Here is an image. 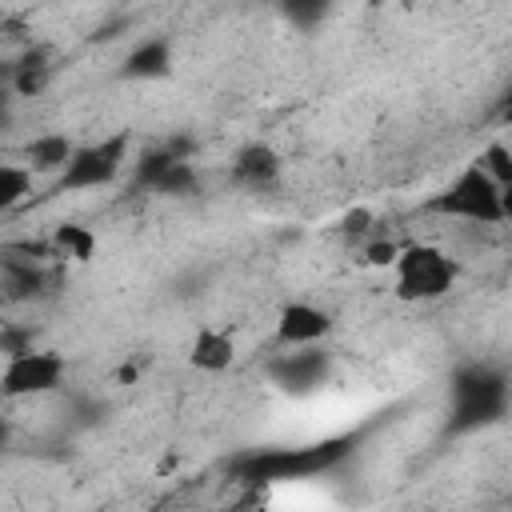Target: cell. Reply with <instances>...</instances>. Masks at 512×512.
I'll return each mask as SVG.
<instances>
[{
  "label": "cell",
  "mask_w": 512,
  "mask_h": 512,
  "mask_svg": "<svg viewBox=\"0 0 512 512\" xmlns=\"http://www.w3.org/2000/svg\"><path fill=\"white\" fill-rule=\"evenodd\" d=\"M352 452V436H328L316 444H296V448H256L240 456L232 468L248 484H280V480H308L328 468H336Z\"/></svg>",
  "instance_id": "obj_1"
},
{
  "label": "cell",
  "mask_w": 512,
  "mask_h": 512,
  "mask_svg": "<svg viewBox=\"0 0 512 512\" xmlns=\"http://www.w3.org/2000/svg\"><path fill=\"white\" fill-rule=\"evenodd\" d=\"M508 412V376L492 364H468L452 376V420L448 432H476Z\"/></svg>",
  "instance_id": "obj_2"
},
{
  "label": "cell",
  "mask_w": 512,
  "mask_h": 512,
  "mask_svg": "<svg viewBox=\"0 0 512 512\" xmlns=\"http://www.w3.org/2000/svg\"><path fill=\"white\" fill-rule=\"evenodd\" d=\"M392 268H396V296L408 300V304L436 300V296L452 292L456 280H460V260L448 256L436 244H408V248H400Z\"/></svg>",
  "instance_id": "obj_3"
},
{
  "label": "cell",
  "mask_w": 512,
  "mask_h": 512,
  "mask_svg": "<svg viewBox=\"0 0 512 512\" xmlns=\"http://www.w3.org/2000/svg\"><path fill=\"white\" fill-rule=\"evenodd\" d=\"M424 208L436 212V216H460V220H476V224H500L508 216V196L472 164L444 192H436Z\"/></svg>",
  "instance_id": "obj_4"
},
{
  "label": "cell",
  "mask_w": 512,
  "mask_h": 512,
  "mask_svg": "<svg viewBox=\"0 0 512 512\" xmlns=\"http://www.w3.org/2000/svg\"><path fill=\"white\" fill-rule=\"evenodd\" d=\"M128 160V132L104 136L96 144H76L72 160L64 164V172L56 176L52 192H84V188H104L124 172Z\"/></svg>",
  "instance_id": "obj_5"
},
{
  "label": "cell",
  "mask_w": 512,
  "mask_h": 512,
  "mask_svg": "<svg viewBox=\"0 0 512 512\" xmlns=\"http://www.w3.org/2000/svg\"><path fill=\"white\" fill-rule=\"evenodd\" d=\"M64 380V356L48 348H28L20 356H8L0 372V396L4 400H24V396H44L60 388Z\"/></svg>",
  "instance_id": "obj_6"
},
{
  "label": "cell",
  "mask_w": 512,
  "mask_h": 512,
  "mask_svg": "<svg viewBox=\"0 0 512 512\" xmlns=\"http://www.w3.org/2000/svg\"><path fill=\"white\" fill-rule=\"evenodd\" d=\"M268 376H272L284 392H312V388L328 376V352H324L320 344L276 352V356L268 360Z\"/></svg>",
  "instance_id": "obj_7"
},
{
  "label": "cell",
  "mask_w": 512,
  "mask_h": 512,
  "mask_svg": "<svg viewBox=\"0 0 512 512\" xmlns=\"http://www.w3.org/2000/svg\"><path fill=\"white\" fill-rule=\"evenodd\" d=\"M332 336V316L316 304L304 300H288L276 316V344L280 348H312L320 340Z\"/></svg>",
  "instance_id": "obj_8"
},
{
  "label": "cell",
  "mask_w": 512,
  "mask_h": 512,
  "mask_svg": "<svg viewBox=\"0 0 512 512\" xmlns=\"http://www.w3.org/2000/svg\"><path fill=\"white\" fill-rule=\"evenodd\" d=\"M48 284H52V276L44 272V264H32V260L12 256V252L0 256V296H4L8 304L36 300V296L48 292Z\"/></svg>",
  "instance_id": "obj_9"
},
{
  "label": "cell",
  "mask_w": 512,
  "mask_h": 512,
  "mask_svg": "<svg viewBox=\"0 0 512 512\" xmlns=\"http://www.w3.org/2000/svg\"><path fill=\"white\" fill-rule=\"evenodd\" d=\"M232 360H236V340H232L228 332H220V328L200 324L196 336H192V348H188V364H192L196 372L216 376V372H228Z\"/></svg>",
  "instance_id": "obj_10"
},
{
  "label": "cell",
  "mask_w": 512,
  "mask_h": 512,
  "mask_svg": "<svg viewBox=\"0 0 512 512\" xmlns=\"http://www.w3.org/2000/svg\"><path fill=\"white\" fill-rule=\"evenodd\" d=\"M232 180L244 188H272L280 180V152L268 144H244L232 160Z\"/></svg>",
  "instance_id": "obj_11"
},
{
  "label": "cell",
  "mask_w": 512,
  "mask_h": 512,
  "mask_svg": "<svg viewBox=\"0 0 512 512\" xmlns=\"http://www.w3.org/2000/svg\"><path fill=\"white\" fill-rule=\"evenodd\" d=\"M72 152H76V144H72L68 136L44 132V136H32L20 156H24V168H28L32 176H60L64 164L72 160Z\"/></svg>",
  "instance_id": "obj_12"
},
{
  "label": "cell",
  "mask_w": 512,
  "mask_h": 512,
  "mask_svg": "<svg viewBox=\"0 0 512 512\" xmlns=\"http://www.w3.org/2000/svg\"><path fill=\"white\" fill-rule=\"evenodd\" d=\"M168 72H172V44L164 36L140 40L124 56V68H120V76H128V80H164Z\"/></svg>",
  "instance_id": "obj_13"
},
{
  "label": "cell",
  "mask_w": 512,
  "mask_h": 512,
  "mask_svg": "<svg viewBox=\"0 0 512 512\" xmlns=\"http://www.w3.org/2000/svg\"><path fill=\"white\" fill-rule=\"evenodd\" d=\"M56 64H52V52L48 48H32L24 52L20 60H12V92L16 96H40L52 80Z\"/></svg>",
  "instance_id": "obj_14"
},
{
  "label": "cell",
  "mask_w": 512,
  "mask_h": 512,
  "mask_svg": "<svg viewBox=\"0 0 512 512\" xmlns=\"http://www.w3.org/2000/svg\"><path fill=\"white\" fill-rule=\"evenodd\" d=\"M48 244H52L56 256H68L76 264H88L96 256V232L84 228V224H56L52 236H48Z\"/></svg>",
  "instance_id": "obj_15"
},
{
  "label": "cell",
  "mask_w": 512,
  "mask_h": 512,
  "mask_svg": "<svg viewBox=\"0 0 512 512\" xmlns=\"http://www.w3.org/2000/svg\"><path fill=\"white\" fill-rule=\"evenodd\" d=\"M152 192H160V196H192V192H200V172L192 168V160H176V164L152 184Z\"/></svg>",
  "instance_id": "obj_16"
},
{
  "label": "cell",
  "mask_w": 512,
  "mask_h": 512,
  "mask_svg": "<svg viewBox=\"0 0 512 512\" xmlns=\"http://www.w3.org/2000/svg\"><path fill=\"white\" fill-rule=\"evenodd\" d=\"M32 192V172L24 164H0V212L16 208Z\"/></svg>",
  "instance_id": "obj_17"
},
{
  "label": "cell",
  "mask_w": 512,
  "mask_h": 512,
  "mask_svg": "<svg viewBox=\"0 0 512 512\" xmlns=\"http://www.w3.org/2000/svg\"><path fill=\"white\" fill-rule=\"evenodd\" d=\"M500 192H508V184H512V152L496 140V144H488L484 152H480V164H476Z\"/></svg>",
  "instance_id": "obj_18"
},
{
  "label": "cell",
  "mask_w": 512,
  "mask_h": 512,
  "mask_svg": "<svg viewBox=\"0 0 512 512\" xmlns=\"http://www.w3.org/2000/svg\"><path fill=\"white\" fill-rule=\"evenodd\" d=\"M172 164H176V156H172V152L160 144V148H152V152H144V156L136 160L132 176H136V184H140V188H148V192H152V184H156V180H160V176H164Z\"/></svg>",
  "instance_id": "obj_19"
},
{
  "label": "cell",
  "mask_w": 512,
  "mask_h": 512,
  "mask_svg": "<svg viewBox=\"0 0 512 512\" xmlns=\"http://www.w3.org/2000/svg\"><path fill=\"white\" fill-rule=\"evenodd\" d=\"M28 348H36L32 344V328H24V324H4L0 328V356H20Z\"/></svg>",
  "instance_id": "obj_20"
},
{
  "label": "cell",
  "mask_w": 512,
  "mask_h": 512,
  "mask_svg": "<svg viewBox=\"0 0 512 512\" xmlns=\"http://www.w3.org/2000/svg\"><path fill=\"white\" fill-rule=\"evenodd\" d=\"M396 256H400V244H392V240H376L364 248V260L372 268H388V264H396Z\"/></svg>",
  "instance_id": "obj_21"
},
{
  "label": "cell",
  "mask_w": 512,
  "mask_h": 512,
  "mask_svg": "<svg viewBox=\"0 0 512 512\" xmlns=\"http://www.w3.org/2000/svg\"><path fill=\"white\" fill-rule=\"evenodd\" d=\"M8 100H12V64H0V124L8 120Z\"/></svg>",
  "instance_id": "obj_22"
},
{
  "label": "cell",
  "mask_w": 512,
  "mask_h": 512,
  "mask_svg": "<svg viewBox=\"0 0 512 512\" xmlns=\"http://www.w3.org/2000/svg\"><path fill=\"white\" fill-rule=\"evenodd\" d=\"M368 220H372V216H368L364 208H356V212H348V216H344V232H348V236H360V232L368 228Z\"/></svg>",
  "instance_id": "obj_23"
},
{
  "label": "cell",
  "mask_w": 512,
  "mask_h": 512,
  "mask_svg": "<svg viewBox=\"0 0 512 512\" xmlns=\"http://www.w3.org/2000/svg\"><path fill=\"white\" fill-rule=\"evenodd\" d=\"M284 12H288V16H296L300 24H308V20H316V16H324V4H308V8H300V4H288Z\"/></svg>",
  "instance_id": "obj_24"
},
{
  "label": "cell",
  "mask_w": 512,
  "mask_h": 512,
  "mask_svg": "<svg viewBox=\"0 0 512 512\" xmlns=\"http://www.w3.org/2000/svg\"><path fill=\"white\" fill-rule=\"evenodd\" d=\"M116 380H120V384H132V380H136V368H132V364H124V368L116 372Z\"/></svg>",
  "instance_id": "obj_25"
},
{
  "label": "cell",
  "mask_w": 512,
  "mask_h": 512,
  "mask_svg": "<svg viewBox=\"0 0 512 512\" xmlns=\"http://www.w3.org/2000/svg\"><path fill=\"white\" fill-rule=\"evenodd\" d=\"M8 440H12V428H8V420H4V416H0V452H4V448H8Z\"/></svg>",
  "instance_id": "obj_26"
}]
</instances>
